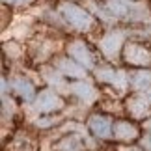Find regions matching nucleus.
Masks as SVG:
<instances>
[{
    "instance_id": "1",
    "label": "nucleus",
    "mask_w": 151,
    "mask_h": 151,
    "mask_svg": "<svg viewBox=\"0 0 151 151\" xmlns=\"http://www.w3.org/2000/svg\"><path fill=\"white\" fill-rule=\"evenodd\" d=\"M62 13L65 17V21L71 24L73 28H77L80 32H86L90 30L91 24H93V19H91L90 13H86L82 8H78V6L75 4H69V2H63L62 4Z\"/></svg>"
},
{
    "instance_id": "2",
    "label": "nucleus",
    "mask_w": 151,
    "mask_h": 151,
    "mask_svg": "<svg viewBox=\"0 0 151 151\" xmlns=\"http://www.w3.org/2000/svg\"><path fill=\"white\" fill-rule=\"evenodd\" d=\"M34 106H36V110H39V112H52V110L62 108L63 103H62V99L54 93V91L45 90V91H41V93L36 97Z\"/></svg>"
},
{
    "instance_id": "3",
    "label": "nucleus",
    "mask_w": 151,
    "mask_h": 151,
    "mask_svg": "<svg viewBox=\"0 0 151 151\" xmlns=\"http://www.w3.org/2000/svg\"><path fill=\"white\" fill-rule=\"evenodd\" d=\"M125 60L132 65H149L151 63V52L146 50L140 45L129 43L125 47Z\"/></svg>"
},
{
    "instance_id": "4",
    "label": "nucleus",
    "mask_w": 151,
    "mask_h": 151,
    "mask_svg": "<svg viewBox=\"0 0 151 151\" xmlns=\"http://www.w3.org/2000/svg\"><path fill=\"white\" fill-rule=\"evenodd\" d=\"M123 36L125 34L123 32H110L106 34L103 39H101V50L106 54L108 58H116L118 56V52H119V47H121V43H123Z\"/></svg>"
},
{
    "instance_id": "5",
    "label": "nucleus",
    "mask_w": 151,
    "mask_h": 151,
    "mask_svg": "<svg viewBox=\"0 0 151 151\" xmlns=\"http://www.w3.org/2000/svg\"><path fill=\"white\" fill-rule=\"evenodd\" d=\"M95 77L101 80V82H106V84H112L116 88H125L127 86V77L123 71H114L110 67H101L95 71Z\"/></svg>"
},
{
    "instance_id": "6",
    "label": "nucleus",
    "mask_w": 151,
    "mask_h": 151,
    "mask_svg": "<svg viewBox=\"0 0 151 151\" xmlns=\"http://www.w3.org/2000/svg\"><path fill=\"white\" fill-rule=\"evenodd\" d=\"M67 52L80 63V65H84V67H93V56H91L90 49L86 47L82 41L71 43V45H69V49H67Z\"/></svg>"
},
{
    "instance_id": "7",
    "label": "nucleus",
    "mask_w": 151,
    "mask_h": 151,
    "mask_svg": "<svg viewBox=\"0 0 151 151\" xmlns=\"http://www.w3.org/2000/svg\"><path fill=\"white\" fill-rule=\"evenodd\" d=\"M90 129L99 138H110L112 136V123H110V119L104 118V116H93V118L90 119Z\"/></svg>"
},
{
    "instance_id": "8",
    "label": "nucleus",
    "mask_w": 151,
    "mask_h": 151,
    "mask_svg": "<svg viewBox=\"0 0 151 151\" xmlns=\"http://www.w3.org/2000/svg\"><path fill=\"white\" fill-rule=\"evenodd\" d=\"M69 91L75 93L80 101H84V103H93L95 97H97L95 88L91 84H88V82H75V84L69 86Z\"/></svg>"
},
{
    "instance_id": "9",
    "label": "nucleus",
    "mask_w": 151,
    "mask_h": 151,
    "mask_svg": "<svg viewBox=\"0 0 151 151\" xmlns=\"http://www.w3.org/2000/svg\"><path fill=\"white\" fill-rule=\"evenodd\" d=\"M127 108H129V112L134 116V118L142 119V118H146V116L149 114V101L144 95L131 97V99L127 101Z\"/></svg>"
},
{
    "instance_id": "10",
    "label": "nucleus",
    "mask_w": 151,
    "mask_h": 151,
    "mask_svg": "<svg viewBox=\"0 0 151 151\" xmlns=\"http://www.w3.org/2000/svg\"><path fill=\"white\" fill-rule=\"evenodd\" d=\"M58 69H60L62 75H67V77H75V78H82L84 77V65L80 63H75L67 58H62L58 62Z\"/></svg>"
},
{
    "instance_id": "11",
    "label": "nucleus",
    "mask_w": 151,
    "mask_h": 151,
    "mask_svg": "<svg viewBox=\"0 0 151 151\" xmlns=\"http://www.w3.org/2000/svg\"><path fill=\"white\" fill-rule=\"evenodd\" d=\"M114 136L118 138V140H123V142L134 140V138L138 136V131H136L134 125L127 123V121H119V123L114 125Z\"/></svg>"
},
{
    "instance_id": "12",
    "label": "nucleus",
    "mask_w": 151,
    "mask_h": 151,
    "mask_svg": "<svg viewBox=\"0 0 151 151\" xmlns=\"http://www.w3.org/2000/svg\"><path fill=\"white\" fill-rule=\"evenodd\" d=\"M13 88H15V91H17V93H19L24 101H32V99H34V86L28 82L26 78L17 77V78L13 80Z\"/></svg>"
},
{
    "instance_id": "13",
    "label": "nucleus",
    "mask_w": 151,
    "mask_h": 151,
    "mask_svg": "<svg viewBox=\"0 0 151 151\" xmlns=\"http://www.w3.org/2000/svg\"><path fill=\"white\" fill-rule=\"evenodd\" d=\"M131 84L136 90H147L151 86V71H136L131 77Z\"/></svg>"
},
{
    "instance_id": "14",
    "label": "nucleus",
    "mask_w": 151,
    "mask_h": 151,
    "mask_svg": "<svg viewBox=\"0 0 151 151\" xmlns=\"http://www.w3.org/2000/svg\"><path fill=\"white\" fill-rule=\"evenodd\" d=\"M58 149L60 151H80L82 149V144H80V138L69 136V138H65V140H62L58 144Z\"/></svg>"
},
{
    "instance_id": "15",
    "label": "nucleus",
    "mask_w": 151,
    "mask_h": 151,
    "mask_svg": "<svg viewBox=\"0 0 151 151\" xmlns=\"http://www.w3.org/2000/svg\"><path fill=\"white\" fill-rule=\"evenodd\" d=\"M45 78H47V82L49 84H52V86H56V88H60V90H67L65 86H63V80H62V77L58 73H54V71H45Z\"/></svg>"
},
{
    "instance_id": "16",
    "label": "nucleus",
    "mask_w": 151,
    "mask_h": 151,
    "mask_svg": "<svg viewBox=\"0 0 151 151\" xmlns=\"http://www.w3.org/2000/svg\"><path fill=\"white\" fill-rule=\"evenodd\" d=\"M142 146L146 147L147 151H151V132H147V134L142 138Z\"/></svg>"
},
{
    "instance_id": "17",
    "label": "nucleus",
    "mask_w": 151,
    "mask_h": 151,
    "mask_svg": "<svg viewBox=\"0 0 151 151\" xmlns=\"http://www.w3.org/2000/svg\"><path fill=\"white\" fill-rule=\"evenodd\" d=\"M4 4H24V2H30V0H2Z\"/></svg>"
},
{
    "instance_id": "18",
    "label": "nucleus",
    "mask_w": 151,
    "mask_h": 151,
    "mask_svg": "<svg viewBox=\"0 0 151 151\" xmlns=\"http://www.w3.org/2000/svg\"><path fill=\"white\" fill-rule=\"evenodd\" d=\"M50 123H54V119H39V121H37V125H39V127H45V125H50Z\"/></svg>"
},
{
    "instance_id": "19",
    "label": "nucleus",
    "mask_w": 151,
    "mask_h": 151,
    "mask_svg": "<svg viewBox=\"0 0 151 151\" xmlns=\"http://www.w3.org/2000/svg\"><path fill=\"white\" fill-rule=\"evenodd\" d=\"M144 127H146V131H147V132H151V119L146 121V125H144Z\"/></svg>"
},
{
    "instance_id": "20",
    "label": "nucleus",
    "mask_w": 151,
    "mask_h": 151,
    "mask_svg": "<svg viewBox=\"0 0 151 151\" xmlns=\"http://www.w3.org/2000/svg\"><path fill=\"white\" fill-rule=\"evenodd\" d=\"M119 151H138V149H134V147H121Z\"/></svg>"
},
{
    "instance_id": "21",
    "label": "nucleus",
    "mask_w": 151,
    "mask_h": 151,
    "mask_svg": "<svg viewBox=\"0 0 151 151\" xmlns=\"http://www.w3.org/2000/svg\"><path fill=\"white\" fill-rule=\"evenodd\" d=\"M119 2H132V0H119Z\"/></svg>"
}]
</instances>
